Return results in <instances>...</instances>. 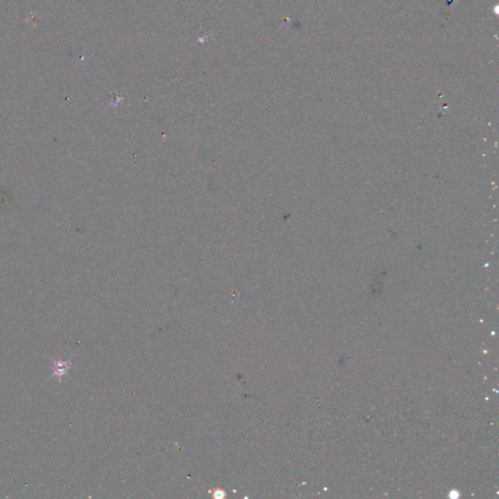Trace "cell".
Returning a JSON list of instances; mask_svg holds the SVG:
<instances>
[{
  "mask_svg": "<svg viewBox=\"0 0 499 499\" xmlns=\"http://www.w3.org/2000/svg\"><path fill=\"white\" fill-rule=\"evenodd\" d=\"M71 367V363L70 361L63 360V359L55 360L53 362V366H52L53 375L58 377L59 381H61L63 376H65L66 374H68Z\"/></svg>",
  "mask_w": 499,
  "mask_h": 499,
  "instance_id": "obj_1",
  "label": "cell"
}]
</instances>
